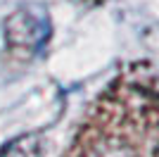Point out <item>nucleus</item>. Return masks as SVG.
<instances>
[{
  "mask_svg": "<svg viewBox=\"0 0 159 157\" xmlns=\"http://www.w3.org/2000/svg\"><path fill=\"white\" fill-rule=\"evenodd\" d=\"M159 105L154 74L119 78L90 107L66 157H157Z\"/></svg>",
  "mask_w": 159,
  "mask_h": 157,
  "instance_id": "nucleus-1",
  "label": "nucleus"
},
{
  "mask_svg": "<svg viewBox=\"0 0 159 157\" xmlns=\"http://www.w3.org/2000/svg\"><path fill=\"white\" fill-rule=\"evenodd\" d=\"M50 38V17L40 5H26L5 21V40L12 50L43 52Z\"/></svg>",
  "mask_w": 159,
  "mask_h": 157,
  "instance_id": "nucleus-2",
  "label": "nucleus"
},
{
  "mask_svg": "<svg viewBox=\"0 0 159 157\" xmlns=\"http://www.w3.org/2000/svg\"><path fill=\"white\" fill-rule=\"evenodd\" d=\"M0 157H43V145L38 136H19L12 143H7Z\"/></svg>",
  "mask_w": 159,
  "mask_h": 157,
  "instance_id": "nucleus-3",
  "label": "nucleus"
}]
</instances>
